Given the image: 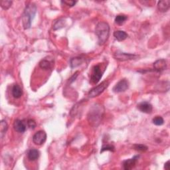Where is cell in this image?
<instances>
[{
	"mask_svg": "<svg viewBox=\"0 0 170 170\" xmlns=\"http://www.w3.org/2000/svg\"><path fill=\"white\" fill-rule=\"evenodd\" d=\"M137 108H138L142 112L149 114L152 111V106L148 102H142L137 105Z\"/></svg>",
	"mask_w": 170,
	"mask_h": 170,
	"instance_id": "11",
	"label": "cell"
},
{
	"mask_svg": "<svg viewBox=\"0 0 170 170\" xmlns=\"http://www.w3.org/2000/svg\"><path fill=\"white\" fill-rule=\"evenodd\" d=\"M95 33L97 35L98 44L103 45L107 42L110 35V26L107 22L100 21L96 25Z\"/></svg>",
	"mask_w": 170,
	"mask_h": 170,
	"instance_id": "3",
	"label": "cell"
},
{
	"mask_svg": "<svg viewBox=\"0 0 170 170\" xmlns=\"http://www.w3.org/2000/svg\"><path fill=\"white\" fill-rule=\"evenodd\" d=\"M8 129V125L6 120H2L0 123V134H1V137L3 138V136L6 134V132Z\"/></svg>",
	"mask_w": 170,
	"mask_h": 170,
	"instance_id": "17",
	"label": "cell"
},
{
	"mask_svg": "<svg viewBox=\"0 0 170 170\" xmlns=\"http://www.w3.org/2000/svg\"><path fill=\"white\" fill-rule=\"evenodd\" d=\"M134 148L137 151H142V152H144L148 150V147L144 144H135L134 146Z\"/></svg>",
	"mask_w": 170,
	"mask_h": 170,
	"instance_id": "24",
	"label": "cell"
},
{
	"mask_svg": "<svg viewBox=\"0 0 170 170\" xmlns=\"http://www.w3.org/2000/svg\"><path fill=\"white\" fill-rule=\"evenodd\" d=\"M40 155L39 150L37 149H31L27 154V158L30 161H35L37 159Z\"/></svg>",
	"mask_w": 170,
	"mask_h": 170,
	"instance_id": "15",
	"label": "cell"
},
{
	"mask_svg": "<svg viewBox=\"0 0 170 170\" xmlns=\"http://www.w3.org/2000/svg\"><path fill=\"white\" fill-rule=\"evenodd\" d=\"M12 95L15 98H20L23 95V90L21 87L18 85H13L12 88Z\"/></svg>",
	"mask_w": 170,
	"mask_h": 170,
	"instance_id": "14",
	"label": "cell"
},
{
	"mask_svg": "<svg viewBox=\"0 0 170 170\" xmlns=\"http://www.w3.org/2000/svg\"><path fill=\"white\" fill-rule=\"evenodd\" d=\"M37 12V6L33 3H30L26 6L22 15V23L24 29H28L31 27V22L34 19Z\"/></svg>",
	"mask_w": 170,
	"mask_h": 170,
	"instance_id": "2",
	"label": "cell"
},
{
	"mask_svg": "<svg viewBox=\"0 0 170 170\" xmlns=\"http://www.w3.org/2000/svg\"><path fill=\"white\" fill-rule=\"evenodd\" d=\"M82 61V59L81 57H75L72 58L71 60V68H75L81 65Z\"/></svg>",
	"mask_w": 170,
	"mask_h": 170,
	"instance_id": "18",
	"label": "cell"
},
{
	"mask_svg": "<svg viewBox=\"0 0 170 170\" xmlns=\"http://www.w3.org/2000/svg\"><path fill=\"white\" fill-rule=\"evenodd\" d=\"M27 125H28V127L30 128V129L33 130L35 128L37 124L33 119H29V120H27Z\"/></svg>",
	"mask_w": 170,
	"mask_h": 170,
	"instance_id": "26",
	"label": "cell"
},
{
	"mask_svg": "<svg viewBox=\"0 0 170 170\" xmlns=\"http://www.w3.org/2000/svg\"><path fill=\"white\" fill-rule=\"evenodd\" d=\"M138 158H139V155H136L131 159L124 160L122 162L123 168L125 170H130L133 169L136 166V162L137 159H138Z\"/></svg>",
	"mask_w": 170,
	"mask_h": 170,
	"instance_id": "9",
	"label": "cell"
},
{
	"mask_svg": "<svg viewBox=\"0 0 170 170\" xmlns=\"http://www.w3.org/2000/svg\"><path fill=\"white\" fill-rule=\"evenodd\" d=\"M104 109L102 105L95 104L92 106L88 114V120L93 126H97L102 120Z\"/></svg>",
	"mask_w": 170,
	"mask_h": 170,
	"instance_id": "1",
	"label": "cell"
},
{
	"mask_svg": "<svg viewBox=\"0 0 170 170\" xmlns=\"http://www.w3.org/2000/svg\"><path fill=\"white\" fill-rule=\"evenodd\" d=\"M65 25V20L64 19H60L54 23V24L53 25V29L54 30L60 29L63 28V27H64Z\"/></svg>",
	"mask_w": 170,
	"mask_h": 170,
	"instance_id": "20",
	"label": "cell"
},
{
	"mask_svg": "<svg viewBox=\"0 0 170 170\" xmlns=\"http://www.w3.org/2000/svg\"><path fill=\"white\" fill-rule=\"evenodd\" d=\"M127 19H128V17L124 15H118L116 17L115 20H114V21H115L116 24L121 25L124 24L125 21L127 20Z\"/></svg>",
	"mask_w": 170,
	"mask_h": 170,
	"instance_id": "19",
	"label": "cell"
},
{
	"mask_svg": "<svg viewBox=\"0 0 170 170\" xmlns=\"http://www.w3.org/2000/svg\"><path fill=\"white\" fill-rule=\"evenodd\" d=\"M154 70L158 72H161L165 70L167 68L166 61L164 60V59H159V60L156 61L154 63Z\"/></svg>",
	"mask_w": 170,
	"mask_h": 170,
	"instance_id": "10",
	"label": "cell"
},
{
	"mask_svg": "<svg viewBox=\"0 0 170 170\" xmlns=\"http://www.w3.org/2000/svg\"><path fill=\"white\" fill-rule=\"evenodd\" d=\"M170 7L169 0H163L159 1L158 4V10L161 12H167Z\"/></svg>",
	"mask_w": 170,
	"mask_h": 170,
	"instance_id": "13",
	"label": "cell"
},
{
	"mask_svg": "<svg viewBox=\"0 0 170 170\" xmlns=\"http://www.w3.org/2000/svg\"><path fill=\"white\" fill-rule=\"evenodd\" d=\"M114 36L118 41H124L128 37V34L124 31H116L114 33Z\"/></svg>",
	"mask_w": 170,
	"mask_h": 170,
	"instance_id": "16",
	"label": "cell"
},
{
	"mask_svg": "<svg viewBox=\"0 0 170 170\" xmlns=\"http://www.w3.org/2000/svg\"><path fill=\"white\" fill-rule=\"evenodd\" d=\"M137 57V55L134 54H130V53H122L120 51H117L114 54V57L117 61H126L132 60V59H135Z\"/></svg>",
	"mask_w": 170,
	"mask_h": 170,
	"instance_id": "5",
	"label": "cell"
},
{
	"mask_svg": "<svg viewBox=\"0 0 170 170\" xmlns=\"http://www.w3.org/2000/svg\"><path fill=\"white\" fill-rule=\"evenodd\" d=\"M109 82L107 81L101 82L100 85L95 86L94 88L92 89L89 93V96L90 98H95L99 96L101 93H102L106 89L108 86Z\"/></svg>",
	"mask_w": 170,
	"mask_h": 170,
	"instance_id": "4",
	"label": "cell"
},
{
	"mask_svg": "<svg viewBox=\"0 0 170 170\" xmlns=\"http://www.w3.org/2000/svg\"><path fill=\"white\" fill-rule=\"evenodd\" d=\"M114 150H115V148H114V146H112V145H110V144L103 145L102 147V148H101L100 153L104 152V151H114Z\"/></svg>",
	"mask_w": 170,
	"mask_h": 170,
	"instance_id": "25",
	"label": "cell"
},
{
	"mask_svg": "<svg viewBox=\"0 0 170 170\" xmlns=\"http://www.w3.org/2000/svg\"><path fill=\"white\" fill-rule=\"evenodd\" d=\"M128 87H129V83L126 79H122L119 81L118 83L114 86L113 88V91L116 93H122L126 91Z\"/></svg>",
	"mask_w": 170,
	"mask_h": 170,
	"instance_id": "8",
	"label": "cell"
},
{
	"mask_svg": "<svg viewBox=\"0 0 170 170\" xmlns=\"http://www.w3.org/2000/svg\"><path fill=\"white\" fill-rule=\"evenodd\" d=\"M152 122H153V123L154 124L156 125V126H162V124H163L164 120H163V119L162 116H157L154 117Z\"/></svg>",
	"mask_w": 170,
	"mask_h": 170,
	"instance_id": "23",
	"label": "cell"
},
{
	"mask_svg": "<svg viewBox=\"0 0 170 170\" xmlns=\"http://www.w3.org/2000/svg\"><path fill=\"white\" fill-rule=\"evenodd\" d=\"M0 3H1V7H2V9H3L4 10H7L11 6L12 2L7 1V0H2L0 2Z\"/></svg>",
	"mask_w": 170,
	"mask_h": 170,
	"instance_id": "22",
	"label": "cell"
},
{
	"mask_svg": "<svg viewBox=\"0 0 170 170\" xmlns=\"http://www.w3.org/2000/svg\"><path fill=\"white\" fill-rule=\"evenodd\" d=\"M164 168L165 169H167V170L169 169V161H168V162L165 163Z\"/></svg>",
	"mask_w": 170,
	"mask_h": 170,
	"instance_id": "28",
	"label": "cell"
},
{
	"mask_svg": "<svg viewBox=\"0 0 170 170\" xmlns=\"http://www.w3.org/2000/svg\"><path fill=\"white\" fill-rule=\"evenodd\" d=\"M103 72H102V69L100 65H95L93 68V72L91 75V81L94 84L98 83L100 81V79L102 76Z\"/></svg>",
	"mask_w": 170,
	"mask_h": 170,
	"instance_id": "7",
	"label": "cell"
},
{
	"mask_svg": "<svg viewBox=\"0 0 170 170\" xmlns=\"http://www.w3.org/2000/svg\"><path fill=\"white\" fill-rule=\"evenodd\" d=\"M13 128L17 132L24 133L26 130V126L22 120L17 119L13 123Z\"/></svg>",
	"mask_w": 170,
	"mask_h": 170,
	"instance_id": "12",
	"label": "cell"
},
{
	"mask_svg": "<svg viewBox=\"0 0 170 170\" xmlns=\"http://www.w3.org/2000/svg\"><path fill=\"white\" fill-rule=\"evenodd\" d=\"M61 2L64 4H65L66 6H67L68 7L74 6L75 4L77 3L76 1H68V0H67V1H62Z\"/></svg>",
	"mask_w": 170,
	"mask_h": 170,
	"instance_id": "27",
	"label": "cell"
},
{
	"mask_svg": "<svg viewBox=\"0 0 170 170\" xmlns=\"http://www.w3.org/2000/svg\"><path fill=\"white\" fill-rule=\"evenodd\" d=\"M47 140V134L43 130L37 132L33 136V142L36 145L41 146Z\"/></svg>",
	"mask_w": 170,
	"mask_h": 170,
	"instance_id": "6",
	"label": "cell"
},
{
	"mask_svg": "<svg viewBox=\"0 0 170 170\" xmlns=\"http://www.w3.org/2000/svg\"><path fill=\"white\" fill-rule=\"evenodd\" d=\"M50 66H51L50 62L47 60H45V59L42 60L39 63V67L42 68V69H45V70L49 69L50 68Z\"/></svg>",
	"mask_w": 170,
	"mask_h": 170,
	"instance_id": "21",
	"label": "cell"
}]
</instances>
